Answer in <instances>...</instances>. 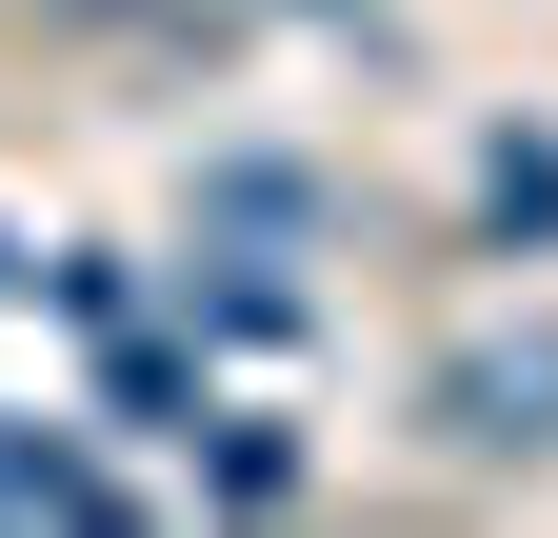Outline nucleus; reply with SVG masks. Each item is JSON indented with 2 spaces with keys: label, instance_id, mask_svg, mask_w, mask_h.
Returning <instances> with one entry per match:
<instances>
[{
  "label": "nucleus",
  "instance_id": "obj_1",
  "mask_svg": "<svg viewBox=\"0 0 558 538\" xmlns=\"http://www.w3.org/2000/svg\"><path fill=\"white\" fill-rule=\"evenodd\" d=\"M418 439H439V458H558V319L459 340L439 379H418Z\"/></svg>",
  "mask_w": 558,
  "mask_h": 538
},
{
  "label": "nucleus",
  "instance_id": "obj_2",
  "mask_svg": "<svg viewBox=\"0 0 558 538\" xmlns=\"http://www.w3.org/2000/svg\"><path fill=\"white\" fill-rule=\"evenodd\" d=\"M0 518H60V538H100V518H120V479H100V458L60 439V419H0Z\"/></svg>",
  "mask_w": 558,
  "mask_h": 538
},
{
  "label": "nucleus",
  "instance_id": "obj_3",
  "mask_svg": "<svg viewBox=\"0 0 558 538\" xmlns=\"http://www.w3.org/2000/svg\"><path fill=\"white\" fill-rule=\"evenodd\" d=\"M478 220H499V240H558V140H499V160H478Z\"/></svg>",
  "mask_w": 558,
  "mask_h": 538
},
{
  "label": "nucleus",
  "instance_id": "obj_4",
  "mask_svg": "<svg viewBox=\"0 0 558 538\" xmlns=\"http://www.w3.org/2000/svg\"><path fill=\"white\" fill-rule=\"evenodd\" d=\"M0 280H21V240H0Z\"/></svg>",
  "mask_w": 558,
  "mask_h": 538
}]
</instances>
